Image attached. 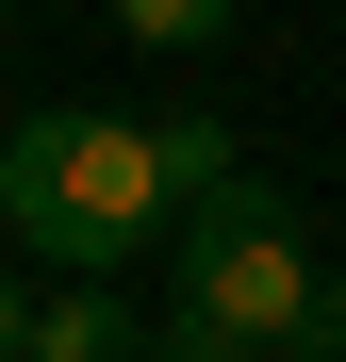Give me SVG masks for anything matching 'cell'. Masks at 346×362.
I'll use <instances>...</instances> for the list:
<instances>
[{"instance_id":"obj_1","label":"cell","mask_w":346,"mask_h":362,"mask_svg":"<svg viewBox=\"0 0 346 362\" xmlns=\"http://www.w3.org/2000/svg\"><path fill=\"white\" fill-rule=\"evenodd\" d=\"M165 214H182V181H165V115H115V99H50L0 132V230H17L33 264H67L115 296V264L165 247Z\"/></svg>"},{"instance_id":"obj_2","label":"cell","mask_w":346,"mask_h":362,"mask_svg":"<svg viewBox=\"0 0 346 362\" xmlns=\"http://www.w3.org/2000/svg\"><path fill=\"white\" fill-rule=\"evenodd\" d=\"M330 346H346V280L297 247V214L264 181L198 198L182 214V296H165L149 362H330Z\"/></svg>"},{"instance_id":"obj_3","label":"cell","mask_w":346,"mask_h":362,"mask_svg":"<svg viewBox=\"0 0 346 362\" xmlns=\"http://www.w3.org/2000/svg\"><path fill=\"white\" fill-rule=\"evenodd\" d=\"M17 362H149V329H132V296L67 280V296H33V346Z\"/></svg>"},{"instance_id":"obj_4","label":"cell","mask_w":346,"mask_h":362,"mask_svg":"<svg viewBox=\"0 0 346 362\" xmlns=\"http://www.w3.org/2000/svg\"><path fill=\"white\" fill-rule=\"evenodd\" d=\"M115 33H132V49H214V33H231V0H132Z\"/></svg>"},{"instance_id":"obj_5","label":"cell","mask_w":346,"mask_h":362,"mask_svg":"<svg viewBox=\"0 0 346 362\" xmlns=\"http://www.w3.org/2000/svg\"><path fill=\"white\" fill-rule=\"evenodd\" d=\"M33 346V296H17V264H0V362H17Z\"/></svg>"}]
</instances>
